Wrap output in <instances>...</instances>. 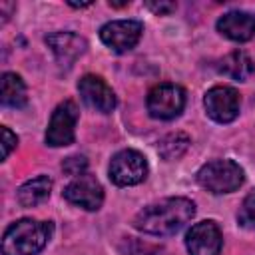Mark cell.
Returning <instances> with one entry per match:
<instances>
[{
	"label": "cell",
	"instance_id": "1",
	"mask_svg": "<svg viewBox=\"0 0 255 255\" xmlns=\"http://www.w3.org/2000/svg\"><path fill=\"white\" fill-rule=\"evenodd\" d=\"M193 215H195L193 201L185 197H167L143 207L135 215L133 227L149 235H171L179 231Z\"/></svg>",
	"mask_w": 255,
	"mask_h": 255
},
{
	"label": "cell",
	"instance_id": "2",
	"mask_svg": "<svg viewBox=\"0 0 255 255\" xmlns=\"http://www.w3.org/2000/svg\"><path fill=\"white\" fill-rule=\"evenodd\" d=\"M50 221L36 219H20L12 223L2 237V253L4 255H36L40 253L48 239L52 237Z\"/></svg>",
	"mask_w": 255,
	"mask_h": 255
},
{
	"label": "cell",
	"instance_id": "3",
	"mask_svg": "<svg viewBox=\"0 0 255 255\" xmlns=\"http://www.w3.org/2000/svg\"><path fill=\"white\" fill-rule=\"evenodd\" d=\"M197 181L211 193H231L243 183V169L231 159H213L197 171Z\"/></svg>",
	"mask_w": 255,
	"mask_h": 255
},
{
	"label": "cell",
	"instance_id": "4",
	"mask_svg": "<svg viewBox=\"0 0 255 255\" xmlns=\"http://www.w3.org/2000/svg\"><path fill=\"white\" fill-rule=\"evenodd\" d=\"M147 175V161L135 149H122L112 157L110 163V179L116 185H135L143 181Z\"/></svg>",
	"mask_w": 255,
	"mask_h": 255
},
{
	"label": "cell",
	"instance_id": "5",
	"mask_svg": "<svg viewBox=\"0 0 255 255\" xmlns=\"http://www.w3.org/2000/svg\"><path fill=\"white\" fill-rule=\"evenodd\" d=\"M185 92L175 84H159L147 94V112L157 120H171L181 114Z\"/></svg>",
	"mask_w": 255,
	"mask_h": 255
},
{
	"label": "cell",
	"instance_id": "6",
	"mask_svg": "<svg viewBox=\"0 0 255 255\" xmlns=\"http://www.w3.org/2000/svg\"><path fill=\"white\" fill-rule=\"evenodd\" d=\"M76 122H78V108L72 100L62 102L50 118L48 129H46V143L52 147H62L74 141L76 133Z\"/></svg>",
	"mask_w": 255,
	"mask_h": 255
},
{
	"label": "cell",
	"instance_id": "7",
	"mask_svg": "<svg viewBox=\"0 0 255 255\" xmlns=\"http://www.w3.org/2000/svg\"><path fill=\"white\" fill-rule=\"evenodd\" d=\"M141 32H143V26L137 20H114L102 26L100 38L108 48L122 54L131 50L139 42Z\"/></svg>",
	"mask_w": 255,
	"mask_h": 255
},
{
	"label": "cell",
	"instance_id": "8",
	"mask_svg": "<svg viewBox=\"0 0 255 255\" xmlns=\"http://www.w3.org/2000/svg\"><path fill=\"white\" fill-rule=\"evenodd\" d=\"M205 110L207 116L219 124H229L239 116L241 98L237 90L229 86H215L205 94Z\"/></svg>",
	"mask_w": 255,
	"mask_h": 255
},
{
	"label": "cell",
	"instance_id": "9",
	"mask_svg": "<svg viewBox=\"0 0 255 255\" xmlns=\"http://www.w3.org/2000/svg\"><path fill=\"white\" fill-rule=\"evenodd\" d=\"M64 197L74 205H80L88 211H96V209H100V205L104 201V189L94 175L84 173V175L76 177L70 185H66Z\"/></svg>",
	"mask_w": 255,
	"mask_h": 255
},
{
	"label": "cell",
	"instance_id": "10",
	"mask_svg": "<svg viewBox=\"0 0 255 255\" xmlns=\"http://www.w3.org/2000/svg\"><path fill=\"white\" fill-rule=\"evenodd\" d=\"M78 90H80L82 100L90 108H94L96 112H100V114H110L116 108V96H114L112 88L100 76L86 74L78 82Z\"/></svg>",
	"mask_w": 255,
	"mask_h": 255
},
{
	"label": "cell",
	"instance_id": "11",
	"mask_svg": "<svg viewBox=\"0 0 255 255\" xmlns=\"http://www.w3.org/2000/svg\"><path fill=\"white\" fill-rule=\"evenodd\" d=\"M187 251L191 255H219L221 251V231L213 221L195 223L185 237Z\"/></svg>",
	"mask_w": 255,
	"mask_h": 255
},
{
	"label": "cell",
	"instance_id": "12",
	"mask_svg": "<svg viewBox=\"0 0 255 255\" xmlns=\"http://www.w3.org/2000/svg\"><path fill=\"white\" fill-rule=\"evenodd\" d=\"M46 44L52 48L56 60L68 68L72 66L88 48L86 40L80 36V34H74V32H56V34H50L46 36Z\"/></svg>",
	"mask_w": 255,
	"mask_h": 255
},
{
	"label": "cell",
	"instance_id": "13",
	"mask_svg": "<svg viewBox=\"0 0 255 255\" xmlns=\"http://www.w3.org/2000/svg\"><path fill=\"white\" fill-rule=\"evenodd\" d=\"M217 30L233 42H247L255 34V18L247 12L233 10L217 20Z\"/></svg>",
	"mask_w": 255,
	"mask_h": 255
},
{
	"label": "cell",
	"instance_id": "14",
	"mask_svg": "<svg viewBox=\"0 0 255 255\" xmlns=\"http://www.w3.org/2000/svg\"><path fill=\"white\" fill-rule=\"evenodd\" d=\"M50 189H52V179L48 175H38V177L26 181L18 189V201L24 207H34V205L42 203L44 199H48Z\"/></svg>",
	"mask_w": 255,
	"mask_h": 255
},
{
	"label": "cell",
	"instance_id": "15",
	"mask_svg": "<svg viewBox=\"0 0 255 255\" xmlns=\"http://www.w3.org/2000/svg\"><path fill=\"white\" fill-rule=\"evenodd\" d=\"M219 70H221L225 76L243 82V80H247V78L255 72V64H253V60H251L243 50H235V52L227 54V56L221 60Z\"/></svg>",
	"mask_w": 255,
	"mask_h": 255
},
{
	"label": "cell",
	"instance_id": "16",
	"mask_svg": "<svg viewBox=\"0 0 255 255\" xmlns=\"http://www.w3.org/2000/svg\"><path fill=\"white\" fill-rule=\"evenodd\" d=\"M28 96H26V86L18 74L6 72L2 76V104L10 108H22L26 106Z\"/></svg>",
	"mask_w": 255,
	"mask_h": 255
},
{
	"label": "cell",
	"instance_id": "17",
	"mask_svg": "<svg viewBox=\"0 0 255 255\" xmlns=\"http://www.w3.org/2000/svg\"><path fill=\"white\" fill-rule=\"evenodd\" d=\"M187 147H189V137H187L185 133H181V131H175V133L165 135V137L157 143V153H159L163 159L171 161V159L181 157Z\"/></svg>",
	"mask_w": 255,
	"mask_h": 255
},
{
	"label": "cell",
	"instance_id": "18",
	"mask_svg": "<svg viewBox=\"0 0 255 255\" xmlns=\"http://www.w3.org/2000/svg\"><path fill=\"white\" fill-rule=\"evenodd\" d=\"M122 251H124V255H157L159 247L151 245L147 241H139V239L128 237L124 241V245H122Z\"/></svg>",
	"mask_w": 255,
	"mask_h": 255
},
{
	"label": "cell",
	"instance_id": "19",
	"mask_svg": "<svg viewBox=\"0 0 255 255\" xmlns=\"http://www.w3.org/2000/svg\"><path fill=\"white\" fill-rule=\"evenodd\" d=\"M239 223L243 227H249V229H255V189L243 199V205L239 209V215H237Z\"/></svg>",
	"mask_w": 255,
	"mask_h": 255
},
{
	"label": "cell",
	"instance_id": "20",
	"mask_svg": "<svg viewBox=\"0 0 255 255\" xmlns=\"http://www.w3.org/2000/svg\"><path fill=\"white\" fill-rule=\"evenodd\" d=\"M86 167H88V159H86L84 155H70V157H66V159L62 161V169H64V173H68V175L80 177V175H84Z\"/></svg>",
	"mask_w": 255,
	"mask_h": 255
},
{
	"label": "cell",
	"instance_id": "21",
	"mask_svg": "<svg viewBox=\"0 0 255 255\" xmlns=\"http://www.w3.org/2000/svg\"><path fill=\"white\" fill-rule=\"evenodd\" d=\"M18 143V137L8 129V128H2V157L6 159L12 151V147H16Z\"/></svg>",
	"mask_w": 255,
	"mask_h": 255
},
{
	"label": "cell",
	"instance_id": "22",
	"mask_svg": "<svg viewBox=\"0 0 255 255\" xmlns=\"http://www.w3.org/2000/svg\"><path fill=\"white\" fill-rule=\"evenodd\" d=\"M145 6L151 10V12H155V14H169V12H173L175 10V4L173 2H145Z\"/></svg>",
	"mask_w": 255,
	"mask_h": 255
},
{
	"label": "cell",
	"instance_id": "23",
	"mask_svg": "<svg viewBox=\"0 0 255 255\" xmlns=\"http://www.w3.org/2000/svg\"><path fill=\"white\" fill-rule=\"evenodd\" d=\"M70 6H74V8H86V6H90L92 2H68Z\"/></svg>",
	"mask_w": 255,
	"mask_h": 255
},
{
	"label": "cell",
	"instance_id": "24",
	"mask_svg": "<svg viewBox=\"0 0 255 255\" xmlns=\"http://www.w3.org/2000/svg\"><path fill=\"white\" fill-rule=\"evenodd\" d=\"M110 6H114V8H122V6H128V2H110Z\"/></svg>",
	"mask_w": 255,
	"mask_h": 255
}]
</instances>
